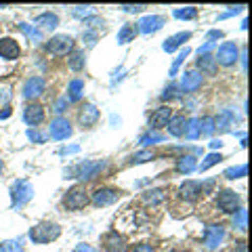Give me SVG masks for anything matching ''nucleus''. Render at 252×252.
Returning a JSON list of instances; mask_svg holds the SVG:
<instances>
[{
  "mask_svg": "<svg viewBox=\"0 0 252 252\" xmlns=\"http://www.w3.org/2000/svg\"><path fill=\"white\" fill-rule=\"evenodd\" d=\"M32 198H34V187H32L30 181H26V179L15 181L13 187H11V206L23 208Z\"/></svg>",
  "mask_w": 252,
  "mask_h": 252,
  "instance_id": "nucleus-1",
  "label": "nucleus"
},
{
  "mask_svg": "<svg viewBox=\"0 0 252 252\" xmlns=\"http://www.w3.org/2000/svg\"><path fill=\"white\" fill-rule=\"evenodd\" d=\"M61 235V227L55 223H38L30 229V240L34 244H49Z\"/></svg>",
  "mask_w": 252,
  "mask_h": 252,
  "instance_id": "nucleus-2",
  "label": "nucleus"
},
{
  "mask_svg": "<svg viewBox=\"0 0 252 252\" xmlns=\"http://www.w3.org/2000/svg\"><path fill=\"white\" fill-rule=\"evenodd\" d=\"M46 51H49L51 55H57V57H63V55H67V53H72L74 51V40H72V36H67V34H57V36H53L49 44H46Z\"/></svg>",
  "mask_w": 252,
  "mask_h": 252,
  "instance_id": "nucleus-3",
  "label": "nucleus"
},
{
  "mask_svg": "<svg viewBox=\"0 0 252 252\" xmlns=\"http://www.w3.org/2000/svg\"><path fill=\"white\" fill-rule=\"evenodd\" d=\"M89 202H91V198H89V193H86L84 187L69 189V191L65 193V198H63V204H65L67 210H82Z\"/></svg>",
  "mask_w": 252,
  "mask_h": 252,
  "instance_id": "nucleus-4",
  "label": "nucleus"
},
{
  "mask_svg": "<svg viewBox=\"0 0 252 252\" xmlns=\"http://www.w3.org/2000/svg\"><path fill=\"white\" fill-rule=\"evenodd\" d=\"M238 57H240V49H238V44H235V42H223V44L219 46L215 61L219 63V65L229 67V65H233V63L238 61Z\"/></svg>",
  "mask_w": 252,
  "mask_h": 252,
  "instance_id": "nucleus-5",
  "label": "nucleus"
},
{
  "mask_svg": "<svg viewBox=\"0 0 252 252\" xmlns=\"http://www.w3.org/2000/svg\"><path fill=\"white\" fill-rule=\"evenodd\" d=\"M103 168H105L103 160H99V162H82V164H78L76 168L69 170V175H74L76 179H94Z\"/></svg>",
  "mask_w": 252,
  "mask_h": 252,
  "instance_id": "nucleus-6",
  "label": "nucleus"
},
{
  "mask_svg": "<svg viewBox=\"0 0 252 252\" xmlns=\"http://www.w3.org/2000/svg\"><path fill=\"white\" fill-rule=\"evenodd\" d=\"M122 191L120 189H114V187H101L97 191L93 193V204L94 206H109V204H114L120 200Z\"/></svg>",
  "mask_w": 252,
  "mask_h": 252,
  "instance_id": "nucleus-7",
  "label": "nucleus"
},
{
  "mask_svg": "<svg viewBox=\"0 0 252 252\" xmlns=\"http://www.w3.org/2000/svg\"><path fill=\"white\" fill-rule=\"evenodd\" d=\"M217 206L223 212H235L240 208V195L231 191V189H223L217 195Z\"/></svg>",
  "mask_w": 252,
  "mask_h": 252,
  "instance_id": "nucleus-8",
  "label": "nucleus"
},
{
  "mask_svg": "<svg viewBox=\"0 0 252 252\" xmlns=\"http://www.w3.org/2000/svg\"><path fill=\"white\" fill-rule=\"evenodd\" d=\"M49 135L55 139V141H63L72 135V124H69L67 118H55L49 126Z\"/></svg>",
  "mask_w": 252,
  "mask_h": 252,
  "instance_id": "nucleus-9",
  "label": "nucleus"
},
{
  "mask_svg": "<svg viewBox=\"0 0 252 252\" xmlns=\"http://www.w3.org/2000/svg\"><path fill=\"white\" fill-rule=\"evenodd\" d=\"M223 240H225L223 225H208L206 227V231H204V244H206L210 250H217Z\"/></svg>",
  "mask_w": 252,
  "mask_h": 252,
  "instance_id": "nucleus-10",
  "label": "nucleus"
},
{
  "mask_svg": "<svg viewBox=\"0 0 252 252\" xmlns=\"http://www.w3.org/2000/svg\"><path fill=\"white\" fill-rule=\"evenodd\" d=\"M164 23H166V19H164L162 15H147V17H143L137 23V30L141 34H154V32L160 30Z\"/></svg>",
  "mask_w": 252,
  "mask_h": 252,
  "instance_id": "nucleus-11",
  "label": "nucleus"
},
{
  "mask_svg": "<svg viewBox=\"0 0 252 252\" xmlns=\"http://www.w3.org/2000/svg\"><path fill=\"white\" fill-rule=\"evenodd\" d=\"M172 118V109L168 105H162L158 107L156 112L149 118V130H158V128H164L168 124V120Z\"/></svg>",
  "mask_w": 252,
  "mask_h": 252,
  "instance_id": "nucleus-12",
  "label": "nucleus"
},
{
  "mask_svg": "<svg viewBox=\"0 0 252 252\" xmlns=\"http://www.w3.org/2000/svg\"><path fill=\"white\" fill-rule=\"evenodd\" d=\"M42 93H44V78H40V76L30 78V80H26V84H23V97L30 101L40 97Z\"/></svg>",
  "mask_w": 252,
  "mask_h": 252,
  "instance_id": "nucleus-13",
  "label": "nucleus"
},
{
  "mask_svg": "<svg viewBox=\"0 0 252 252\" xmlns=\"http://www.w3.org/2000/svg\"><path fill=\"white\" fill-rule=\"evenodd\" d=\"M21 55V49L17 40H13V38H0V57L6 59V61H13L17 59Z\"/></svg>",
  "mask_w": 252,
  "mask_h": 252,
  "instance_id": "nucleus-14",
  "label": "nucleus"
},
{
  "mask_svg": "<svg viewBox=\"0 0 252 252\" xmlns=\"http://www.w3.org/2000/svg\"><path fill=\"white\" fill-rule=\"evenodd\" d=\"M97 120H99V109L93 103H86L80 109V114H78V122H80L82 128H91L93 124H97Z\"/></svg>",
  "mask_w": 252,
  "mask_h": 252,
  "instance_id": "nucleus-15",
  "label": "nucleus"
},
{
  "mask_svg": "<svg viewBox=\"0 0 252 252\" xmlns=\"http://www.w3.org/2000/svg\"><path fill=\"white\" fill-rule=\"evenodd\" d=\"M200 86H202V74L198 69H187L183 74V80H181V89L185 93H193V91H198Z\"/></svg>",
  "mask_w": 252,
  "mask_h": 252,
  "instance_id": "nucleus-16",
  "label": "nucleus"
},
{
  "mask_svg": "<svg viewBox=\"0 0 252 252\" xmlns=\"http://www.w3.org/2000/svg\"><path fill=\"white\" fill-rule=\"evenodd\" d=\"M23 120H26V124H30V126H38L44 120V107L38 105V103L28 105L23 109Z\"/></svg>",
  "mask_w": 252,
  "mask_h": 252,
  "instance_id": "nucleus-17",
  "label": "nucleus"
},
{
  "mask_svg": "<svg viewBox=\"0 0 252 252\" xmlns=\"http://www.w3.org/2000/svg\"><path fill=\"white\" fill-rule=\"evenodd\" d=\"M200 193H202V189H200V183H198V181H185V183L179 187V195H181L183 200H187V202L198 200V198H200Z\"/></svg>",
  "mask_w": 252,
  "mask_h": 252,
  "instance_id": "nucleus-18",
  "label": "nucleus"
},
{
  "mask_svg": "<svg viewBox=\"0 0 252 252\" xmlns=\"http://www.w3.org/2000/svg\"><path fill=\"white\" fill-rule=\"evenodd\" d=\"M103 242H105L107 252H126V240L122 238V235H118L116 231L107 233Z\"/></svg>",
  "mask_w": 252,
  "mask_h": 252,
  "instance_id": "nucleus-19",
  "label": "nucleus"
},
{
  "mask_svg": "<svg viewBox=\"0 0 252 252\" xmlns=\"http://www.w3.org/2000/svg\"><path fill=\"white\" fill-rule=\"evenodd\" d=\"M189 38H191V34L189 32H179V34H175V36H170L168 40H164V44H162V49L166 51V53H172V51H177L181 44L183 42H187Z\"/></svg>",
  "mask_w": 252,
  "mask_h": 252,
  "instance_id": "nucleus-20",
  "label": "nucleus"
},
{
  "mask_svg": "<svg viewBox=\"0 0 252 252\" xmlns=\"http://www.w3.org/2000/svg\"><path fill=\"white\" fill-rule=\"evenodd\" d=\"M233 122H238V116H235L231 109H223V112H220V116L215 118V128L227 130V128H229V124H233Z\"/></svg>",
  "mask_w": 252,
  "mask_h": 252,
  "instance_id": "nucleus-21",
  "label": "nucleus"
},
{
  "mask_svg": "<svg viewBox=\"0 0 252 252\" xmlns=\"http://www.w3.org/2000/svg\"><path fill=\"white\" fill-rule=\"evenodd\" d=\"M137 34H139L137 26H132V23H126V26H122L120 32H118V44H126V42L135 40Z\"/></svg>",
  "mask_w": 252,
  "mask_h": 252,
  "instance_id": "nucleus-22",
  "label": "nucleus"
},
{
  "mask_svg": "<svg viewBox=\"0 0 252 252\" xmlns=\"http://www.w3.org/2000/svg\"><path fill=\"white\" fill-rule=\"evenodd\" d=\"M36 26H40V28H46V30H55L59 26V17L55 13H42V15H38V17L34 19Z\"/></svg>",
  "mask_w": 252,
  "mask_h": 252,
  "instance_id": "nucleus-23",
  "label": "nucleus"
},
{
  "mask_svg": "<svg viewBox=\"0 0 252 252\" xmlns=\"http://www.w3.org/2000/svg\"><path fill=\"white\" fill-rule=\"evenodd\" d=\"M198 67L202 69L200 74H215L217 72V61H215V57L212 55H200V59H198Z\"/></svg>",
  "mask_w": 252,
  "mask_h": 252,
  "instance_id": "nucleus-24",
  "label": "nucleus"
},
{
  "mask_svg": "<svg viewBox=\"0 0 252 252\" xmlns=\"http://www.w3.org/2000/svg\"><path fill=\"white\" fill-rule=\"evenodd\" d=\"M166 128L172 137H181L183 135V130H185V118L183 116H172L168 124H166Z\"/></svg>",
  "mask_w": 252,
  "mask_h": 252,
  "instance_id": "nucleus-25",
  "label": "nucleus"
},
{
  "mask_svg": "<svg viewBox=\"0 0 252 252\" xmlns=\"http://www.w3.org/2000/svg\"><path fill=\"white\" fill-rule=\"evenodd\" d=\"M19 30L23 32V34L28 36V40L32 44H38V42H42V32L34 28V26H30V23H19Z\"/></svg>",
  "mask_w": 252,
  "mask_h": 252,
  "instance_id": "nucleus-26",
  "label": "nucleus"
},
{
  "mask_svg": "<svg viewBox=\"0 0 252 252\" xmlns=\"http://www.w3.org/2000/svg\"><path fill=\"white\" fill-rule=\"evenodd\" d=\"M185 139L193 141L200 137V120L198 118H189V120H185V130H183Z\"/></svg>",
  "mask_w": 252,
  "mask_h": 252,
  "instance_id": "nucleus-27",
  "label": "nucleus"
},
{
  "mask_svg": "<svg viewBox=\"0 0 252 252\" xmlns=\"http://www.w3.org/2000/svg\"><path fill=\"white\" fill-rule=\"evenodd\" d=\"M82 93H84V82L76 78V80H72V82H69V86H67V97L65 99L67 101H78L82 97Z\"/></svg>",
  "mask_w": 252,
  "mask_h": 252,
  "instance_id": "nucleus-28",
  "label": "nucleus"
},
{
  "mask_svg": "<svg viewBox=\"0 0 252 252\" xmlns=\"http://www.w3.org/2000/svg\"><path fill=\"white\" fill-rule=\"evenodd\" d=\"M233 227H235V229H240V231H246V227H248V212L244 208H238L233 212Z\"/></svg>",
  "mask_w": 252,
  "mask_h": 252,
  "instance_id": "nucleus-29",
  "label": "nucleus"
},
{
  "mask_svg": "<svg viewBox=\"0 0 252 252\" xmlns=\"http://www.w3.org/2000/svg\"><path fill=\"white\" fill-rule=\"evenodd\" d=\"M177 170L189 175L191 170H195V158H193V156H183V158H179V160H177Z\"/></svg>",
  "mask_w": 252,
  "mask_h": 252,
  "instance_id": "nucleus-30",
  "label": "nucleus"
},
{
  "mask_svg": "<svg viewBox=\"0 0 252 252\" xmlns=\"http://www.w3.org/2000/svg\"><path fill=\"white\" fill-rule=\"evenodd\" d=\"M164 198H166V191H164V189H149V191H145V195H143V200L147 204H152V206L164 202Z\"/></svg>",
  "mask_w": 252,
  "mask_h": 252,
  "instance_id": "nucleus-31",
  "label": "nucleus"
},
{
  "mask_svg": "<svg viewBox=\"0 0 252 252\" xmlns=\"http://www.w3.org/2000/svg\"><path fill=\"white\" fill-rule=\"evenodd\" d=\"M84 61H86L84 51H76V53H72V57L67 59V65H69V69H74V72H80L84 67Z\"/></svg>",
  "mask_w": 252,
  "mask_h": 252,
  "instance_id": "nucleus-32",
  "label": "nucleus"
},
{
  "mask_svg": "<svg viewBox=\"0 0 252 252\" xmlns=\"http://www.w3.org/2000/svg\"><path fill=\"white\" fill-rule=\"evenodd\" d=\"M177 19H195L198 17V9L195 6H181V9H175L172 11Z\"/></svg>",
  "mask_w": 252,
  "mask_h": 252,
  "instance_id": "nucleus-33",
  "label": "nucleus"
},
{
  "mask_svg": "<svg viewBox=\"0 0 252 252\" xmlns=\"http://www.w3.org/2000/svg\"><path fill=\"white\" fill-rule=\"evenodd\" d=\"M246 172H248V166L246 164H240V166L227 168L223 177H227V179H242V177H246Z\"/></svg>",
  "mask_w": 252,
  "mask_h": 252,
  "instance_id": "nucleus-34",
  "label": "nucleus"
},
{
  "mask_svg": "<svg viewBox=\"0 0 252 252\" xmlns=\"http://www.w3.org/2000/svg\"><path fill=\"white\" fill-rule=\"evenodd\" d=\"M181 97V86L170 82V86H166L162 93V101H172V99H179Z\"/></svg>",
  "mask_w": 252,
  "mask_h": 252,
  "instance_id": "nucleus-35",
  "label": "nucleus"
},
{
  "mask_svg": "<svg viewBox=\"0 0 252 252\" xmlns=\"http://www.w3.org/2000/svg\"><path fill=\"white\" fill-rule=\"evenodd\" d=\"M162 141H164V135H158V132H152V130L139 137L141 145H154V143H162Z\"/></svg>",
  "mask_w": 252,
  "mask_h": 252,
  "instance_id": "nucleus-36",
  "label": "nucleus"
},
{
  "mask_svg": "<svg viewBox=\"0 0 252 252\" xmlns=\"http://www.w3.org/2000/svg\"><path fill=\"white\" fill-rule=\"evenodd\" d=\"M0 252H23V246L19 240H6L0 242Z\"/></svg>",
  "mask_w": 252,
  "mask_h": 252,
  "instance_id": "nucleus-37",
  "label": "nucleus"
},
{
  "mask_svg": "<svg viewBox=\"0 0 252 252\" xmlns=\"http://www.w3.org/2000/svg\"><path fill=\"white\" fill-rule=\"evenodd\" d=\"M220 160H223V156H220V154H208L206 158H204V162L200 164V172H204V170H208L210 166H215V164H219Z\"/></svg>",
  "mask_w": 252,
  "mask_h": 252,
  "instance_id": "nucleus-38",
  "label": "nucleus"
},
{
  "mask_svg": "<svg viewBox=\"0 0 252 252\" xmlns=\"http://www.w3.org/2000/svg\"><path fill=\"white\" fill-rule=\"evenodd\" d=\"M154 152H149V149H143V152H139V154H132L130 156V164H143V162H149V160H154Z\"/></svg>",
  "mask_w": 252,
  "mask_h": 252,
  "instance_id": "nucleus-39",
  "label": "nucleus"
},
{
  "mask_svg": "<svg viewBox=\"0 0 252 252\" xmlns=\"http://www.w3.org/2000/svg\"><path fill=\"white\" fill-rule=\"evenodd\" d=\"M215 132V118L206 116L204 120H200V135H212Z\"/></svg>",
  "mask_w": 252,
  "mask_h": 252,
  "instance_id": "nucleus-40",
  "label": "nucleus"
},
{
  "mask_svg": "<svg viewBox=\"0 0 252 252\" xmlns=\"http://www.w3.org/2000/svg\"><path fill=\"white\" fill-rule=\"evenodd\" d=\"M189 53H191V51H189V49H187V46H185V49H183V51H181V53L177 55V59H175V63H172V67H170V76H175V74L179 72L181 63H183V61L187 59V55H189Z\"/></svg>",
  "mask_w": 252,
  "mask_h": 252,
  "instance_id": "nucleus-41",
  "label": "nucleus"
},
{
  "mask_svg": "<svg viewBox=\"0 0 252 252\" xmlns=\"http://www.w3.org/2000/svg\"><path fill=\"white\" fill-rule=\"evenodd\" d=\"M28 139L34 141V143H44V141H46V137L40 135V132H38L36 128H30V130H28Z\"/></svg>",
  "mask_w": 252,
  "mask_h": 252,
  "instance_id": "nucleus-42",
  "label": "nucleus"
},
{
  "mask_svg": "<svg viewBox=\"0 0 252 252\" xmlns=\"http://www.w3.org/2000/svg\"><path fill=\"white\" fill-rule=\"evenodd\" d=\"M82 38H84V42L89 46H94V42H97V32H94V30H86Z\"/></svg>",
  "mask_w": 252,
  "mask_h": 252,
  "instance_id": "nucleus-43",
  "label": "nucleus"
},
{
  "mask_svg": "<svg viewBox=\"0 0 252 252\" xmlns=\"http://www.w3.org/2000/svg\"><path fill=\"white\" fill-rule=\"evenodd\" d=\"M84 26H89L91 30H94V28L103 26V19H101V17H93V15H91V17H86V19H84Z\"/></svg>",
  "mask_w": 252,
  "mask_h": 252,
  "instance_id": "nucleus-44",
  "label": "nucleus"
},
{
  "mask_svg": "<svg viewBox=\"0 0 252 252\" xmlns=\"http://www.w3.org/2000/svg\"><path fill=\"white\" fill-rule=\"evenodd\" d=\"M91 6H76L74 9V15L76 17H82V19H86V17H91Z\"/></svg>",
  "mask_w": 252,
  "mask_h": 252,
  "instance_id": "nucleus-45",
  "label": "nucleus"
},
{
  "mask_svg": "<svg viewBox=\"0 0 252 252\" xmlns=\"http://www.w3.org/2000/svg\"><path fill=\"white\" fill-rule=\"evenodd\" d=\"M219 38H223V32H220V30H212V32H208L206 42L208 44H215V40H219Z\"/></svg>",
  "mask_w": 252,
  "mask_h": 252,
  "instance_id": "nucleus-46",
  "label": "nucleus"
},
{
  "mask_svg": "<svg viewBox=\"0 0 252 252\" xmlns=\"http://www.w3.org/2000/svg\"><path fill=\"white\" fill-rule=\"evenodd\" d=\"M122 9H124V11H128V13H139V11H143L145 6H143V4H124Z\"/></svg>",
  "mask_w": 252,
  "mask_h": 252,
  "instance_id": "nucleus-47",
  "label": "nucleus"
},
{
  "mask_svg": "<svg viewBox=\"0 0 252 252\" xmlns=\"http://www.w3.org/2000/svg\"><path fill=\"white\" fill-rule=\"evenodd\" d=\"M74 252H97V250H94V248H91L89 244H78Z\"/></svg>",
  "mask_w": 252,
  "mask_h": 252,
  "instance_id": "nucleus-48",
  "label": "nucleus"
},
{
  "mask_svg": "<svg viewBox=\"0 0 252 252\" xmlns=\"http://www.w3.org/2000/svg\"><path fill=\"white\" fill-rule=\"evenodd\" d=\"M132 252H154V248L149 246V244H139V246H135Z\"/></svg>",
  "mask_w": 252,
  "mask_h": 252,
  "instance_id": "nucleus-49",
  "label": "nucleus"
},
{
  "mask_svg": "<svg viewBox=\"0 0 252 252\" xmlns=\"http://www.w3.org/2000/svg\"><path fill=\"white\" fill-rule=\"evenodd\" d=\"M65 105H67V99H61L59 103H57V107H55V112L57 114H61V112H65Z\"/></svg>",
  "mask_w": 252,
  "mask_h": 252,
  "instance_id": "nucleus-50",
  "label": "nucleus"
},
{
  "mask_svg": "<svg viewBox=\"0 0 252 252\" xmlns=\"http://www.w3.org/2000/svg\"><path fill=\"white\" fill-rule=\"evenodd\" d=\"M11 89H2V91H0V101H6V99H9L11 97V93H9Z\"/></svg>",
  "mask_w": 252,
  "mask_h": 252,
  "instance_id": "nucleus-51",
  "label": "nucleus"
},
{
  "mask_svg": "<svg viewBox=\"0 0 252 252\" xmlns=\"http://www.w3.org/2000/svg\"><path fill=\"white\" fill-rule=\"evenodd\" d=\"M72 152H78V145H72V147H65V149H61V154H72Z\"/></svg>",
  "mask_w": 252,
  "mask_h": 252,
  "instance_id": "nucleus-52",
  "label": "nucleus"
},
{
  "mask_svg": "<svg viewBox=\"0 0 252 252\" xmlns=\"http://www.w3.org/2000/svg\"><path fill=\"white\" fill-rule=\"evenodd\" d=\"M220 145H223V141H220V139H219V141H217V139H215V141H210V147H212V149H219Z\"/></svg>",
  "mask_w": 252,
  "mask_h": 252,
  "instance_id": "nucleus-53",
  "label": "nucleus"
},
{
  "mask_svg": "<svg viewBox=\"0 0 252 252\" xmlns=\"http://www.w3.org/2000/svg\"><path fill=\"white\" fill-rule=\"evenodd\" d=\"M9 116H11V109H9V107H4V112L0 114V118H9Z\"/></svg>",
  "mask_w": 252,
  "mask_h": 252,
  "instance_id": "nucleus-54",
  "label": "nucleus"
},
{
  "mask_svg": "<svg viewBox=\"0 0 252 252\" xmlns=\"http://www.w3.org/2000/svg\"><path fill=\"white\" fill-rule=\"evenodd\" d=\"M2 168H4V164H2V160H0V172H2Z\"/></svg>",
  "mask_w": 252,
  "mask_h": 252,
  "instance_id": "nucleus-55",
  "label": "nucleus"
}]
</instances>
